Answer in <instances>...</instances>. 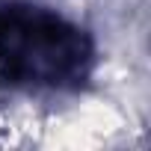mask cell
I'll use <instances>...</instances> for the list:
<instances>
[{
  "mask_svg": "<svg viewBox=\"0 0 151 151\" xmlns=\"http://www.w3.org/2000/svg\"><path fill=\"white\" fill-rule=\"evenodd\" d=\"M86 59V39L62 21L27 9H0V74L6 80L77 77Z\"/></svg>",
  "mask_w": 151,
  "mask_h": 151,
  "instance_id": "obj_1",
  "label": "cell"
}]
</instances>
